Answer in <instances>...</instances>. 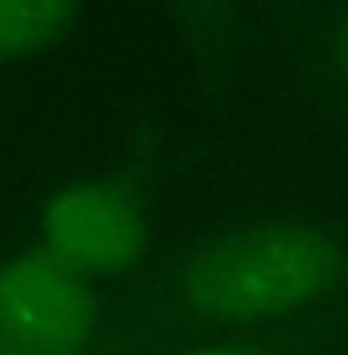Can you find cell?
<instances>
[{"label": "cell", "mask_w": 348, "mask_h": 355, "mask_svg": "<svg viewBox=\"0 0 348 355\" xmlns=\"http://www.w3.org/2000/svg\"><path fill=\"white\" fill-rule=\"evenodd\" d=\"M342 257L305 223H262L207 244L182 272V293L203 318L253 324L315 303L336 282Z\"/></svg>", "instance_id": "6da1fadb"}, {"label": "cell", "mask_w": 348, "mask_h": 355, "mask_svg": "<svg viewBox=\"0 0 348 355\" xmlns=\"http://www.w3.org/2000/svg\"><path fill=\"white\" fill-rule=\"evenodd\" d=\"M90 324L86 282L44 250L0 263V346L19 355H74Z\"/></svg>", "instance_id": "7a4b0ae2"}, {"label": "cell", "mask_w": 348, "mask_h": 355, "mask_svg": "<svg viewBox=\"0 0 348 355\" xmlns=\"http://www.w3.org/2000/svg\"><path fill=\"white\" fill-rule=\"evenodd\" d=\"M44 254L77 278L114 275L133 266L145 244V216L136 198L114 182H74L40 214Z\"/></svg>", "instance_id": "3957f363"}, {"label": "cell", "mask_w": 348, "mask_h": 355, "mask_svg": "<svg viewBox=\"0 0 348 355\" xmlns=\"http://www.w3.org/2000/svg\"><path fill=\"white\" fill-rule=\"evenodd\" d=\"M74 3H6L0 0V59H19L56 44L77 22Z\"/></svg>", "instance_id": "277c9868"}, {"label": "cell", "mask_w": 348, "mask_h": 355, "mask_svg": "<svg viewBox=\"0 0 348 355\" xmlns=\"http://www.w3.org/2000/svg\"><path fill=\"white\" fill-rule=\"evenodd\" d=\"M185 355H247L241 349H197V352H185Z\"/></svg>", "instance_id": "5b68a950"}, {"label": "cell", "mask_w": 348, "mask_h": 355, "mask_svg": "<svg viewBox=\"0 0 348 355\" xmlns=\"http://www.w3.org/2000/svg\"><path fill=\"white\" fill-rule=\"evenodd\" d=\"M0 355H19V352H12V349H6V346H0Z\"/></svg>", "instance_id": "8992f818"}, {"label": "cell", "mask_w": 348, "mask_h": 355, "mask_svg": "<svg viewBox=\"0 0 348 355\" xmlns=\"http://www.w3.org/2000/svg\"><path fill=\"white\" fill-rule=\"evenodd\" d=\"M342 53H345V59H348V40H345V50Z\"/></svg>", "instance_id": "52a82bcc"}]
</instances>
